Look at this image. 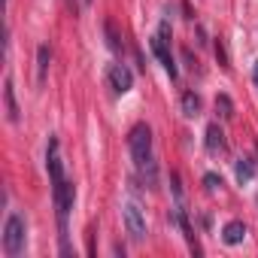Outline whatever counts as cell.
Returning a JSON list of instances; mask_svg holds the SVG:
<instances>
[{
  "instance_id": "cell-1",
  "label": "cell",
  "mask_w": 258,
  "mask_h": 258,
  "mask_svg": "<svg viewBox=\"0 0 258 258\" xmlns=\"http://www.w3.org/2000/svg\"><path fill=\"white\" fill-rule=\"evenodd\" d=\"M127 149H131L140 182L146 188H158V164H155V155H152V127L146 121H137L131 127V134H127Z\"/></svg>"
},
{
  "instance_id": "cell-2",
  "label": "cell",
  "mask_w": 258,
  "mask_h": 258,
  "mask_svg": "<svg viewBox=\"0 0 258 258\" xmlns=\"http://www.w3.org/2000/svg\"><path fill=\"white\" fill-rule=\"evenodd\" d=\"M25 243H28V222H25L22 213H10L7 225H4V252H7V258H19L25 252Z\"/></svg>"
},
{
  "instance_id": "cell-3",
  "label": "cell",
  "mask_w": 258,
  "mask_h": 258,
  "mask_svg": "<svg viewBox=\"0 0 258 258\" xmlns=\"http://www.w3.org/2000/svg\"><path fill=\"white\" fill-rule=\"evenodd\" d=\"M124 228H127V234H131V240H137V243H143L146 240V216H143V210H140V204L137 201H124Z\"/></svg>"
},
{
  "instance_id": "cell-4",
  "label": "cell",
  "mask_w": 258,
  "mask_h": 258,
  "mask_svg": "<svg viewBox=\"0 0 258 258\" xmlns=\"http://www.w3.org/2000/svg\"><path fill=\"white\" fill-rule=\"evenodd\" d=\"M152 52H155L158 64L167 70V76H170V79H176V76H179V70H176V61H173V55H170V40H167V37H161V34H155V37H152Z\"/></svg>"
},
{
  "instance_id": "cell-5",
  "label": "cell",
  "mask_w": 258,
  "mask_h": 258,
  "mask_svg": "<svg viewBox=\"0 0 258 258\" xmlns=\"http://www.w3.org/2000/svg\"><path fill=\"white\" fill-rule=\"evenodd\" d=\"M106 79H109V88H112L115 94H127V91L134 88V73L127 70L124 64H112L109 73H106Z\"/></svg>"
},
{
  "instance_id": "cell-6",
  "label": "cell",
  "mask_w": 258,
  "mask_h": 258,
  "mask_svg": "<svg viewBox=\"0 0 258 258\" xmlns=\"http://www.w3.org/2000/svg\"><path fill=\"white\" fill-rule=\"evenodd\" d=\"M204 146H207V152L210 155H222L225 152V131L219 127V121H213V124H207V134H204Z\"/></svg>"
},
{
  "instance_id": "cell-7",
  "label": "cell",
  "mask_w": 258,
  "mask_h": 258,
  "mask_svg": "<svg viewBox=\"0 0 258 258\" xmlns=\"http://www.w3.org/2000/svg\"><path fill=\"white\" fill-rule=\"evenodd\" d=\"M4 100H7V118L16 124L22 118V109H19V100H16V82H13V76H7V82H4Z\"/></svg>"
},
{
  "instance_id": "cell-8",
  "label": "cell",
  "mask_w": 258,
  "mask_h": 258,
  "mask_svg": "<svg viewBox=\"0 0 258 258\" xmlns=\"http://www.w3.org/2000/svg\"><path fill=\"white\" fill-rule=\"evenodd\" d=\"M243 237H246V225H243L240 219H231V222L222 228V243H225V246H237V243H243Z\"/></svg>"
},
{
  "instance_id": "cell-9",
  "label": "cell",
  "mask_w": 258,
  "mask_h": 258,
  "mask_svg": "<svg viewBox=\"0 0 258 258\" xmlns=\"http://www.w3.org/2000/svg\"><path fill=\"white\" fill-rule=\"evenodd\" d=\"M49 64H52V49L43 43V46L37 49V82H40V85H46V76H49Z\"/></svg>"
},
{
  "instance_id": "cell-10",
  "label": "cell",
  "mask_w": 258,
  "mask_h": 258,
  "mask_svg": "<svg viewBox=\"0 0 258 258\" xmlns=\"http://www.w3.org/2000/svg\"><path fill=\"white\" fill-rule=\"evenodd\" d=\"M234 176H237V182L240 185H246V182H252L255 179V161L252 158H237V164H234Z\"/></svg>"
},
{
  "instance_id": "cell-11",
  "label": "cell",
  "mask_w": 258,
  "mask_h": 258,
  "mask_svg": "<svg viewBox=\"0 0 258 258\" xmlns=\"http://www.w3.org/2000/svg\"><path fill=\"white\" fill-rule=\"evenodd\" d=\"M198 112H201V97H198L195 91H185V94H182V115L195 118Z\"/></svg>"
},
{
  "instance_id": "cell-12",
  "label": "cell",
  "mask_w": 258,
  "mask_h": 258,
  "mask_svg": "<svg viewBox=\"0 0 258 258\" xmlns=\"http://www.w3.org/2000/svg\"><path fill=\"white\" fill-rule=\"evenodd\" d=\"M216 112H219L222 118H234V100H231L228 94H219V97H216Z\"/></svg>"
},
{
  "instance_id": "cell-13",
  "label": "cell",
  "mask_w": 258,
  "mask_h": 258,
  "mask_svg": "<svg viewBox=\"0 0 258 258\" xmlns=\"http://www.w3.org/2000/svg\"><path fill=\"white\" fill-rule=\"evenodd\" d=\"M103 31H106V43H109V49L118 55V52H121V40H118V34H115V25H112V22H106V25H103Z\"/></svg>"
},
{
  "instance_id": "cell-14",
  "label": "cell",
  "mask_w": 258,
  "mask_h": 258,
  "mask_svg": "<svg viewBox=\"0 0 258 258\" xmlns=\"http://www.w3.org/2000/svg\"><path fill=\"white\" fill-rule=\"evenodd\" d=\"M216 58H219V64H222L225 70H231V61H228V52H225V43H222V37H216Z\"/></svg>"
},
{
  "instance_id": "cell-15",
  "label": "cell",
  "mask_w": 258,
  "mask_h": 258,
  "mask_svg": "<svg viewBox=\"0 0 258 258\" xmlns=\"http://www.w3.org/2000/svg\"><path fill=\"white\" fill-rule=\"evenodd\" d=\"M204 185H207V191H216V188H222V176L207 173V176H204Z\"/></svg>"
},
{
  "instance_id": "cell-16",
  "label": "cell",
  "mask_w": 258,
  "mask_h": 258,
  "mask_svg": "<svg viewBox=\"0 0 258 258\" xmlns=\"http://www.w3.org/2000/svg\"><path fill=\"white\" fill-rule=\"evenodd\" d=\"M255 82H258V64H255Z\"/></svg>"
},
{
  "instance_id": "cell-17",
  "label": "cell",
  "mask_w": 258,
  "mask_h": 258,
  "mask_svg": "<svg viewBox=\"0 0 258 258\" xmlns=\"http://www.w3.org/2000/svg\"><path fill=\"white\" fill-rule=\"evenodd\" d=\"M85 4H91V0H85Z\"/></svg>"
}]
</instances>
